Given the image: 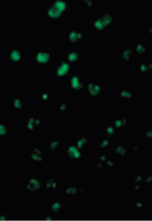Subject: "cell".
<instances>
[{
  "mask_svg": "<svg viewBox=\"0 0 152 221\" xmlns=\"http://www.w3.org/2000/svg\"><path fill=\"white\" fill-rule=\"evenodd\" d=\"M120 96L124 100H130L133 98V95L131 94V93L129 91H127V90L122 91L120 93Z\"/></svg>",
  "mask_w": 152,
  "mask_h": 221,
  "instance_id": "obj_12",
  "label": "cell"
},
{
  "mask_svg": "<svg viewBox=\"0 0 152 221\" xmlns=\"http://www.w3.org/2000/svg\"><path fill=\"white\" fill-rule=\"evenodd\" d=\"M41 187L40 182L36 178H31L28 181V183L27 184V188L31 191H37Z\"/></svg>",
  "mask_w": 152,
  "mask_h": 221,
  "instance_id": "obj_5",
  "label": "cell"
},
{
  "mask_svg": "<svg viewBox=\"0 0 152 221\" xmlns=\"http://www.w3.org/2000/svg\"><path fill=\"white\" fill-rule=\"evenodd\" d=\"M76 191V189L75 188V187H71L70 188H69V189H68L67 193H71V194H72V193H75Z\"/></svg>",
  "mask_w": 152,
  "mask_h": 221,
  "instance_id": "obj_24",
  "label": "cell"
},
{
  "mask_svg": "<svg viewBox=\"0 0 152 221\" xmlns=\"http://www.w3.org/2000/svg\"><path fill=\"white\" fill-rule=\"evenodd\" d=\"M114 132V130L112 127H109L107 129V133L109 135H112V134H113Z\"/></svg>",
  "mask_w": 152,
  "mask_h": 221,
  "instance_id": "obj_25",
  "label": "cell"
},
{
  "mask_svg": "<svg viewBox=\"0 0 152 221\" xmlns=\"http://www.w3.org/2000/svg\"><path fill=\"white\" fill-rule=\"evenodd\" d=\"M124 123H125V121H124V120H119V121L115 122V125L117 128H120L123 127L124 125Z\"/></svg>",
  "mask_w": 152,
  "mask_h": 221,
  "instance_id": "obj_21",
  "label": "cell"
},
{
  "mask_svg": "<svg viewBox=\"0 0 152 221\" xmlns=\"http://www.w3.org/2000/svg\"><path fill=\"white\" fill-rule=\"evenodd\" d=\"M6 216H0V220H6Z\"/></svg>",
  "mask_w": 152,
  "mask_h": 221,
  "instance_id": "obj_26",
  "label": "cell"
},
{
  "mask_svg": "<svg viewBox=\"0 0 152 221\" xmlns=\"http://www.w3.org/2000/svg\"><path fill=\"white\" fill-rule=\"evenodd\" d=\"M49 58H50V54L45 52H39L36 56L37 62L40 64H45L48 62Z\"/></svg>",
  "mask_w": 152,
  "mask_h": 221,
  "instance_id": "obj_4",
  "label": "cell"
},
{
  "mask_svg": "<svg viewBox=\"0 0 152 221\" xmlns=\"http://www.w3.org/2000/svg\"><path fill=\"white\" fill-rule=\"evenodd\" d=\"M66 9V3L63 1L57 0L47 12V14L51 18H59Z\"/></svg>",
  "mask_w": 152,
  "mask_h": 221,
  "instance_id": "obj_1",
  "label": "cell"
},
{
  "mask_svg": "<svg viewBox=\"0 0 152 221\" xmlns=\"http://www.w3.org/2000/svg\"><path fill=\"white\" fill-rule=\"evenodd\" d=\"M81 36L82 35H81V33L76 32V31H72L69 34V40L72 42L78 41L81 39Z\"/></svg>",
  "mask_w": 152,
  "mask_h": 221,
  "instance_id": "obj_9",
  "label": "cell"
},
{
  "mask_svg": "<svg viewBox=\"0 0 152 221\" xmlns=\"http://www.w3.org/2000/svg\"><path fill=\"white\" fill-rule=\"evenodd\" d=\"M10 60L13 62H19L21 59V55H20V52L18 50L14 49L11 52L10 54Z\"/></svg>",
  "mask_w": 152,
  "mask_h": 221,
  "instance_id": "obj_8",
  "label": "cell"
},
{
  "mask_svg": "<svg viewBox=\"0 0 152 221\" xmlns=\"http://www.w3.org/2000/svg\"><path fill=\"white\" fill-rule=\"evenodd\" d=\"M86 142H87V140H86V139L82 138L81 139L78 140V142H77V146H78V148H81V147H82L84 146Z\"/></svg>",
  "mask_w": 152,
  "mask_h": 221,
  "instance_id": "obj_19",
  "label": "cell"
},
{
  "mask_svg": "<svg viewBox=\"0 0 152 221\" xmlns=\"http://www.w3.org/2000/svg\"><path fill=\"white\" fill-rule=\"evenodd\" d=\"M125 151H126L125 148H124V147H119L117 149V153L120 155H123L124 153H125Z\"/></svg>",
  "mask_w": 152,
  "mask_h": 221,
  "instance_id": "obj_23",
  "label": "cell"
},
{
  "mask_svg": "<svg viewBox=\"0 0 152 221\" xmlns=\"http://www.w3.org/2000/svg\"><path fill=\"white\" fill-rule=\"evenodd\" d=\"M151 68V64H142L139 67V69H140V71L142 73H145L148 72V70L149 69Z\"/></svg>",
  "mask_w": 152,
  "mask_h": 221,
  "instance_id": "obj_15",
  "label": "cell"
},
{
  "mask_svg": "<svg viewBox=\"0 0 152 221\" xmlns=\"http://www.w3.org/2000/svg\"><path fill=\"white\" fill-rule=\"evenodd\" d=\"M58 146V143L57 142H53L51 143L50 145H49V148H50V149H51V150H54V149H56V148H57Z\"/></svg>",
  "mask_w": 152,
  "mask_h": 221,
  "instance_id": "obj_22",
  "label": "cell"
},
{
  "mask_svg": "<svg viewBox=\"0 0 152 221\" xmlns=\"http://www.w3.org/2000/svg\"><path fill=\"white\" fill-rule=\"evenodd\" d=\"M70 70V65L68 63L62 62L56 70V75L58 77H64L66 75Z\"/></svg>",
  "mask_w": 152,
  "mask_h": 221,
  "instance_id": "obj_2",
  "label": "cell"
},
{
  "mask_svg": "<svg viewBox=\"0 0 152 221\" xmlns=\"http://www.w3.org/2000/svg\"><path fill=\"white\" fill-rule=\"evenodd\" d=\"M131 56V51L130 50H126L125 52H124V54H122V57H123L124 59L125 60H130V58Z\"/></svg>",
  "mask_w": 152,
  "mask_h": 221,
  "instance_id": "obj_18",
  "label": "cell"
},
{
  "mask_svg": "<svg viewBox=\"0 0 152 221\" xmlns=\"http://www.w3.org/2000/svg\"><path fill=\"white\" fill-rule=\"evenodd\" d=\"M39 123H40L39 121H37V120H35L34 119H30L28 120L27 127H28L29 130H33L35 129L36 126L39 125Z\"/></svg>",
  "mask_w": 152,
  "mask_h": 221,
  "instance_id": "obj_10",
  "label": "cell"
},
{
  "mask_svg": "<svg viewBox=\"0 0 152 221\" xmlns=\"http://www.w3.org/2000/svg\"><path fill=\"white\" fill-rule=\"evenodd\" d=\"M78 58V54L75 52H72L68 55V59L70 62H75Z\"/></svg>",
  "mask_w": 152,
  "mask_h": 221,
  "instance_id": "obj_14",
  "label": "cell"
},
{
  "mask_svg": "<svg viewBox=\"0 0 152 221\" xmlns=\"http://www.w3.org/2000/svg\"><path fill=\"white\" fill-rule=\"evenodd\" d=\"M8 130L6 126L3 125H0V136H4L7 134Z\"/></svg>",
  "mask_w": 152,
  "mask_h": 221,
  "instance_id": "obj_17",
  "label": "cell"
},
{
  "mask_svg": "<svg viewBox=\"0 0 152 221\" xmlns=\"http://www.w3.org/2000/svg\"><path fill=\"white\" fill-rule=\"evenodd\" d=\"M136 49H137V52H138V53H139V54L144 53L145 51V47H143V46L142 45H141V44H138V45H137Z\"/></svg>",
  "mask_w": 152,
  "mask_h": 221,
  "instance_id": "obj_20",
  "label": "cell"
},
{
  "mask_svg": "<svg viewBox=\"0 0 152 221\" xmlns=\"http://www.w3.org/2000/svg\"><path fill=\"white\" fill-rule=\"evenodd\" d=\"M13 105H14V108H15L16 109H17V110H20V109H21L22 107V104L21 100L18 98H16L14 100Z\"/></svg>",
  "mask_w": 152,
  "mask_h": 221,
  "instance_id": "obj_16",
  "label": "cell"
},
{
  "mask_svg": "<svg viewBox=\"0 0 152 221\" xmlns=\"http://www.w3.org/2000/svg\"><path fill=\"white\" fill-rule=\"evenodd\" d=\"M68 155L70 158L74 159H79L81 157V153L79 151L78 148H77L76 146H70L67 150Z\"/></svg>",
  "mask_w": 152,
  "mask_h": 221,
  "instance_id": "obj_3",
  "label": "cell"
},
{
  "mask_svg": "<svg viewBox=\"0 0 152 221\" xmlns=\"http://www.w3.org/2000/svg\"><path fill=\"white\" fill-rule=\"evenodd\" d=\"M62 208V204L59 201H56L54 202L51 205V210H53L54 212H58L61 210Z\"/></svg>",
  "mask_w": 152,
  "mask_h": 221,
  "instance_id": "obj_13",
  "label": "cell"
},
{
  "mask_svg": "<svg viewBox=\"0 0 152 221\" xmlns=\"http://www.w3.org/2000/svg\"><path fill=\"white\" fill-rule=\"evenodd\" d=\"M31 158H32L33 160H34L35 161L41 160L42 156H41V151L37 150V149H35V150L33 151L32 155H31Z\"/></svg>",
  "mask_w": 152,
  "mask_h": 221,
  "instance_id": "obj_11",
  "label": "cell"
},
{
  "mask_svg": "<svg viewBox=\"0 0 152 221\" xmlns=\"http://www.w3.org/2000/svg\"><path fill=\"white\" fill-rule=\"evenodd\" d=\"M70 84H71L72 88H73L75 90H80L83 87V84L81 83L79 78L77 77H74L72 78Z\"/></svg>",
  "mask_w": 152,
  "mask_h": 221,
  "instance_id": "obj_7",
  "label": "cell"
},
{
  "mask_svg": "<svg viewBox=\"0 0 152 221\" xmlns=\"http://www.w3.org/2000/svg\"><path fill=\"white\" fill-rule=\"evenodd\" d=\"M88 90L92 96H97L101 90V87L96 83H91L88 85Z\"/></svg>",
  "mask_w": 152,
  "mask_h": 221,
  "instance_id": "obj_6",
  "label": "cell"
}]
</instances>
